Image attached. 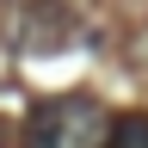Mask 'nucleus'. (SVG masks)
<instances>
[{"label": "nucleus", "instance_id": "f257e3e1", "mask_svg": "<svg viewBox=\"0 0 148 148\" xmlns=\"http://www.w3.org/2000/svg\"><path fill=\"white\" fill-rule=\"evenodd\" d=\"M105 136H111V111L80 92L43 99L25 117V148H105Z\"/></svg>", "mask_w": 148, "mask_h": 148}, {"label": "nucleus", "instance_id": "f03ea898", "mask_svg": "<svg viewBox=\"0 0 148 148\" xmlns=\"http://www.w3.org/2000/svg\"><path fill=\"white\" fill-rule=\"evenodd\" d=\"M105 148H148V117H111Z\"/></svg>", "mask_w": 148, "mask_h": 148}]
</instances>
